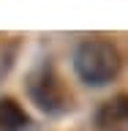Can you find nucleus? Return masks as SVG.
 <instances>
[{
    "label": "nucleus",
    "mask_w": 128,
    "mask_h": 131,
    "mask_svg": "<svg viewBox=\"0 0 128 131\" xmlns=\"http://www.w3.org/2000/svg\"><path fill=\"white\" fill-rule=\"evenodd\" d=\"M123 57L120 49L106 38H85L74 52V71L85 85L104 88L120 74Z\"/></svg>",
    "instance_id": "1"
},
{
    "label": "nucleus",
    "mask_w": 128,
    "mask_h": 131,
    "mask_svg": "<svg viewBox=\"0 0 128 131\" xmlns=\"http://www.w3.org/2000/svg\"><path fill=\"white\" fill-rule=\"evenodd\" d=\"M27 93H30L33 104L38 106L41 112H46V115H60V112H68L74 106L71 104V93L65 90L60 74H57L49 63L38 66V68L30 74Z\"/></svg>",
    "instance_id": "2"
},
{
    "label": "nucleus",
    "mask_w": 128,
    "mask_h": 131,
    "mask_svg": "<svg viewBox=\"0 0 128 131\" xmlns=\"http://www.w3.org/2000/svg\"><path fill=\"white\" fill-rule=\"evenodd\" d=\"M98 131H128V93H117L96 112Z\"/></svg>",
    "instance_id": "3"
},
{
    "label": "nucleus",
    "mask_w": 128,
    "mask_h": 131,
    "mask_svg": "<svg viewBox=\"0 0 128 131\" xmlns=\"http://www.w3.org/2000/svg\"><path fill=\"white\" fill-rule=\"evenodd\" d=\"M30 126V117L16 98H0V131H22Z\"/></svg>",
    "instance_id": "4"
}]
</instances>
